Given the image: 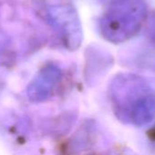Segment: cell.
Masks as SVG:
<instances>
[{"label": "cell", "instance_id": "6da1fadb", "mask_svg": "<svg viewBox=\"0 0 155 155\" xmlns=\"http://www.w3.org/2000/svg\"><path fill=\"white\" fill-rule=\"evenodd\" d=\"M111 99L117 116L136 126L155 118V84L138 74H122L111 83Z\"/></svg>", "mask_w": 155, "mask_h": 155}, {"label": "cell", "instance_id": "7a4b0ae2", "mask_svg": "<svg viewBox=\"0 0 155 155\" xmlns=\"http://www.w3.org/2000/svg\"><path fill=\"white\" fill-rule=\"evenodd\" d=\"M147 15L144 0H113L100 19L101 35L111 43L126 42L138 34Z\"/></svg>", "mask_w": 155, "mask_h": 155}, {"label": "cell", "instance_id": "3957f363", "mask_svg": "<svg viewBox=\"0 0 155 155\" xmlns=\"http://www.w3.org/2000/svg\"><path fill=\"white\" fill-rule=\"evenodd\" d=\"M60 78V70L54 65L44 67L28 84L26 94L30 102L41 103L51 94L52 89Z\"/></svg>", "mask_w": 155, "mask_h": 155}, {"label": "cell", "instance_id": "277c9868", "mask_svg": "<svg viewBox=\"0 0 155 155\" xmlns=\"http://www.w3.org/2000/svg\"><path fill=\"white\" fill-rule=\"evenodd\" d=\"M146 22V35L152 44L155 45V12L148 14Z\"/></svg>", "mask_w": 155, "mask_h": 155}]
</instances>
